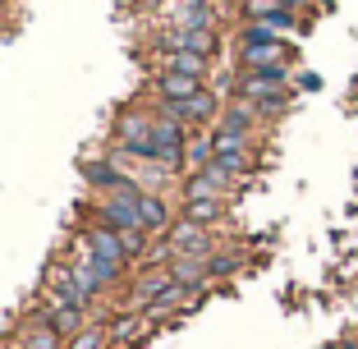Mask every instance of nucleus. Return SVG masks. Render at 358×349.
<instances>
[{"instance_id": "9", "label": "nucleus", "mask_w": 358, "mask_h": 349, "mask_svg": "<svg viewBox=\"0 0 358 349\" xmlns=\"http://www.w3.org/2000/svg\"><path fill=\"white\" fill-rule=\"evenodd\" d=\"M152 60H157V74H189V78H202V83L211 74V55H198V51H152Z\"/></svg>"}, {"instance_id": "10", "label": "nucleus", "mask_w": 358, "mask_h": 349, "mask_svg": "<svg viewBox=\"0 0 358 349\" xmlns=\"http://www.w3.org/2000/svg\"><path fill=\"white\" fill-rule=\"evenodd\" d=\"M138 225H143L152 239H157V234L166 239V230L175 225V207H170L166 193H143V198H138Z\"/></svg>"}, {"instance_id": "4", "label": "nucleus", "mask_w": 358, "mask_h": 349, "mask_svg": "<svg viewBox=\"0 0 358 349\" xmlns=\"http://www.w3.org/2000/svg\"><path fill=\"white\" fill-rule=\"evenodd\" d=\"M211 143H216V161H225L239 180L253 170V138H248V134H234V129L216 124V129H211Z\"/></svg>"}, {"instance_id": "17", "label": "nucleus", "mask_w": 358, "mask_h": 349, "mask_svg": "<svg viewBox=\"0 0 358 349\" xmlns=\"http://www.w3.org/2000/svg\"><path fill=\"white\" fill-rule=\"evenodd\" d=\"M83 239L96 248V257H110V262H129V257H124V243H120V230H106V225H96V221H92V225L83 230Z\"/></svg>"}, {"instance_id": "19", "label": "nucleus", "mask_w": 358, "mask_h": 349, "mask_svg": "<svg viewBox=\"0 0 358 349\" xmlns=\"http://www.w3.org/2000/svg\"><path fill=\"white\" fill-rule=\"evenodd\" d=\"M216 161V143H211V129H193L189 152H184V166L189 170H207Z\"/></svg>"}, {"instance_id": "16", "label": "nucleus", "mask_w": 358, "mask_h": 349, "mask_svg": "<svg viewBox=\"0 0 358 349\" xmlns=\"http://www.w3.org/2000/svg\"><path fill=\"white\" fill-rule=\"evenodd\" d=\"M92 308H78V304H60V308H51V327L60 331L64 340H74L83 327H92V318H87Z\"/></svg>"}, {"instance_id": "8", "label": "nucleus", "mask_w": 358, "mask_h": 349, "mask_svg": "<svg viewBox=\"0 0 358 349\" xmlns=\"http://www.w3.org/2000/svg\"><path fill=\"white\" fill-rule=\"evenodd\" d=\"M14 349H64V336L51 327V313H37L14 331Z\"/></svg>"}, {"instance_id": "24", "label": "nucleus", "mask_w": 358, "mask_h": 349, "mask_svg": "<svg viewBox=\"0 0 358 349\" xmlns=\"http://www.w3.org/2000/svg\"><path fill=\"white\" fill-rule=\"evenodd\" d=\"M0 349H14V345H5V340H0Z\"/></svg>"}, {"instance_id": "5", "label": "nucleus", "mask_w": 358, "mask_h": 349, "mask_svg": "<svg viewBox=\"0 0 358 349\" xmlns=\"http://www.w3.org/2000/svg\"><path fill=\"white\" fill-rule=\"evenodd\" d=\"M157 331V322L148 313H115V318L106 322V336H110V349H134Z\"/></svg>"}, {"instance_id": "25", "label": "nucleus", "mask_w": 358, "mask_h": 349, "mask_svg": "<svg viewBox=\"0 0 358 349\" xmlns=\"http://www.w3.org/2000/svg\"><path fill=\"white\" fill-rule=\"evenodd\" d=\"M0 5H5V0H0Z\"/></svg>"}, {"instance_id": "11", "label": "nucleus", "mask_w": 358, "mask_h": 349, "mask_svg": "<svg viewBox=\"0 0 358 349\" xmlns=\"http://www.w3.org/2000/svg\"><path fill=\"white\" fill-rule=\"evenodd\" d=\"M152 124H157V111L148 106H134L115 120V148H134V143H148L152 138Z\"/></svg>"}, {"instance_id": "22", "label": "nucleus", "mask_w": 358, "mask_h": 349, "mask_svg": "<svg viewBox=\"0 0 358 349\" xmlns=\"http://www.w3.org/2000/svg\"><path fill=\"white\" fill-rule=\"evenodd\" d=\"M64 349H110V336H106V322H92V327H83L74 340H64Z\"/></svg>"}, {"instance_id": "7", "label": "nucleus", "mask_w": 358, "mask_h": 349, "mask_svg": "<svg viewBox=\"0 0 358 349\" xmlns=\"http://www.w3.org/2000/svg\"><path fill=\"white\" fill-rule=\"evenodd\" d=\"M166 290H175V276H170L166 266H143L138 280L129 285V304H134V313H148Z\"/></svg>"}, {"instance_id": "20", "label": "nucleus", "mask_w": 358, "mask_h": 349, "mask_svg": "<svg viewBox=\"0 0 358 349\" xmlns=\"http://www.w3.org/2000/svg\"><path fill=\"white\" fill-rule=\"evenodd\" d=\"M198 175H202V180L211 184V193H216V198H225V193H230L234 184H239V175H234V170L225 166V161H211L207 170H198Z\"/></svg>"}, {"instance_id": "1", "label": "nucleus", "mask_w": 358, "mask_h": 349, "mask_svg": "<svg viewBox=\"0 0 358 349\" xmlns=\"http://www.w3.org/2000/svg\"><path fill=\"white\" fill-rule=\"evenodd\" d=\"M234 101H248V106H257V115H285V106H289V64H280V69H262V74H239L234 78Z\"/></svg>"}, {"instance_id": "15", "label": "nucleus", "mask_w": 358, "mask_h": 349, "mask_svg": "<svg viewBox=\"0 0 358 349\" xmlns=\"http://www.w3.org/2000/svg\"><path fill=\"white\" fill-rule=\"evenodd\" d=\"M221 129H234V134H257V124H262V115H257V106H248V101H230V106L221 111V120H216Z\"/></svg>"}, {"instance_id": "14", "label": "nucleus", "mask_w": 358, "mask_h": 349, "mask_svg": "<svg viewBox=\"0 0 358 349\" xmlns=\"http://www.w3.org/2000/svg\"><path fill=\"white\" fill-rule=\"evenodd\" d=\"M170 276H175V285L184 290H207L211 285V276H207V257H193V253H175L166 266Z\"/></svg>"}, {"instance_id": "13", "label": "nucleus", "mask_w": 358, "mask_h": 349, "mask_svg": "<svg viewBox=\"0 0 358 349\" xmlns=\"http://www.w3.org/2000/svg\"><path fill=\"white\" fill-rule=\"evenodd\" d=\"M78 175H83V180L92 184L96 193H110V189H115V184H124V180H129V170L120 166L115 157H101V161H83V166H78Z\"/></svg>"}, {"instance_id": "6", "label": "nucleus", "mask_w": 358, "mask_h": 349, "mask_svg": "<svg viewBox=\"0 0 358 349\" xmlns=\"http://www.w3.org/2000/svg\"><path fill=\"white\" fill-rule=\"evenodd\" d=\"M289 42H243L239 46V69L243 74H262V69H280L289 64Z\"/></svg>"}, {"instance_id": "12", "label": "nucleus", "mask_w": 358, "mask_h": 349, "mask_svg": "<svg viewBox=\"0 0 358 349\" xmlns=\"http://www.w3.org/2000/svg\"><path fill=\"white\" fill-rule=\"evenodd\" d=\"M202 78H189V74H157L152 78V97L157 101H193L202 92Z\"/></svg>"}, {"instance_id": "2", "label": "nucleus", "mask_w": 358, "mask_h": 349, "mask_svg": "<svg viewBox=\"0 0 358 349\" xmlns=\"http://www.w3.org/2000/svg\"><path fill=\"white\" fill-rule=\"evenodd\" d=\"M157 51H198V55H216V51H221V37H216V28H179V23H170L166 32H157Z\"/></svg>"}, {"instance_id": "23", "label": "nucleus", "mask_w": 358, "mask_h": 349, "mask_svg": "<svg viewBox=\"0 0 358 349\" xmlns=\"http://www.w3.org/2000/svg\"><path fill=\"white\" fill-rule=\"evenodd\" d=\"M299 87H303V92H317V87H322V78H317V74H303V78H299Z\"/></svg>"}, {"instance_id": "18", "label": "nucleus", "mask_w": 358, "mask_h": 349, "mask_svg": "<svg viewBox=\"0 0 358 349\" xmlns=\"http://www.w3.org/2000/svg\"><path fill=\"white\" fill-rule=\"evenodd\" d=\"M179 216H189V221H198V225H216L225 216V198H189V202H179Z\"/></svg>"}, {"instance_id": "21", "label": "nucleus", "mask_w": 358, "mask_h": 349, "mask_svg": "<svg viewBox=\"0 0 358 349\" xmlns=\"http://www.w3.org/2000/svg\"><path fill=\"white\" fill-rule=\"evenodd\" d=\"M239 266H243V257L234 253V248H216V253L207 257V276L211 280H225V276H234Z\"/></svg>"}, {"instance_id": "3", "label": "nucleus", "mask_w": 358, "mask_h": 349, "mask_svg": "<svg viewBox=\"0 0 358 349\" xmlns=\"http://www.w3.org/2000/svg\"><path fill=\"white\" fill-rule=\"evenodd\" d=\"M166 243L175 248V253H193V257H211L216 253V234H211L207 225L189 221V216H175V225L166 230Z\"/></svg>"}]
</instances>
